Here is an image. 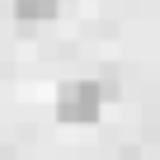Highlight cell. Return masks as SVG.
<instances>
[{"label":"cell","instance_id":"1","mask_svg":"<svg viewBox=\"0 0 160 160\" xmlns=\"http://www.w3.org/2000/svg\"><path fill=\"white\" fill-rule=\"evenodd\" d=\"M118 94V85H113V80H104V85H99V80H66V85L57 90V118L61 122H99V108L108 104Z\"/></svg>","mask_w":160,"mask_h":160},{"label":"cell","instance_id":"2","mask_svg":"<svg viewBox=\"0 0 160 160\" xmlns=\"http://www.w3.org/2000/svg\"><path fill=\"white\" fill-rule=\"evenodd\" d=\"M57 10L61 5H52V0H14V19L19 24H47V19H57Z\"/></svg>","mask_w":160,"mask_h":160},{"label":"cell","instance_id":"3","mask_svg":"<svg viewBox=\"0 0 160 160\" xmlns=\"http://www.w3.org/2000/svg\"><path fill=\"white\" fill-rule=\"evenodd\" d=\"M52 5H66V0H52Z\"/></svg>","mask_w":160,"mask_h":160}]
</instances>
